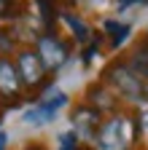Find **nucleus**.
<instances>
[{
  "instance_id": "4",
  "label": "nucleus",
  "mask_w": 148,
  "mask_h": 150,
  "mask_svg": "<svg viewBox=\"0 0 148 150\" xmlns=\"http://www.w3.org/2000/svg\"><path fill=\"white\" fill-rule=\"evenodd\" d=\"M14 67H16L19 81H22V88H27V91H35V94H38V91L51 81L49 72H46L43 64H41V59H38V54H35L32 48H19V51H16Z\"/></svg>"
},
{
  "instance_id": "8",
  "label": "nucleus",
  "mask_w": 148,
  "mask_h": 150,
  "mask_svg": "<svg viewBox=\"0 0 148 150\" xmlns=\"http://www.w3.org/2000/svg\"><path fill=\"white\" fill-rule=\"evenodd\" d=\"M59 22L67 24V30H70V35H73V40H76L78 46H86L92 38H94V30H92V24L86 22L81 13H76V11H67V8L59 11Z\"/></svg>"
},
{
  "instance_id": "11",
  "label": "nucleus",
  "mask_w": 148,
  "mask_h": 150,
  "mask_svg": "<svg viewBox=\"0 0 148 150\" xmlns=\"http://www.w3.org/2000/svg\"><path fill=\"white\" fill-rule=\"evenodd\" d=\"M127 64L132 67V72L137 75L140 81L148 83V40H143V43L135 46V51L129 54V59H127Z\"/></svg>"
},
{
  "instance_id": "1",
  "label": "nucleus",
  "mask_w": 148,
  "mask_h": 150,
  "mask_svg": "<svg viewBox=\"0 0 148 150\" xmlns=\"http://www.w3.org/2000/svg\"><path fill=\"white\" fill-rule=\"evenodd\" d=\"M140 137V123L137 115H127V112H113L110 118H102L94 142V150H132Z\"/></svg>"
},
{
  "instance_id": "7",
  "label": "nucleus",
  "mask_w": 148,
  "mask_h": 150,
  "mask_svg": "<svg viewBox=\"0 0 148 150\" xmlns=\"http://www.w3.org/2000/svg\"><path fill=\"white\" fill-rule=\"evenodd\" d=\"M89 107H94L100 115H105V112H119V97L113 91H110L102 81H97V83H92L89 88H86V99H84Z\"/></svg>"
},
{
  "instance_id": "15",
  "label": "nucleus",
  "mask_w": 148,
  "mask_h": 150,
  "mask_svg": "<svg viewBox=\"0 0 148 150\" xmlns=\"http://www.w3.org/2000/svg\"><path fill=\"white\" fill-rule=\"evenodd\" d=\"M57 150H81V142L73 131H62L57 137Z\"/></svg>"
},
{
  "instance_id": "16",
  "label": "nucleus",
  "mask_w": 148,
  "mask_h": 150,
  "mask_svg": "<svg viewBox=\"0 0 148 150\" xmlns=\"http://www.w3.org/2000/svg\"><path fill=\"white\" fill-rule=\"evenodd\" d=\"M137 123H140V134H148V107L137 115Z\"/></svg>"
},
{
  "instance_id": "21",
  "label": "nucleus",
  "mask_w": 148,
  "mask_h": 150,
  "mask_svg": "<svg viewBox=\"0 0 148 150\" xmlns=\"http://www.w3.org/2000/svg\"><path fill=\"white\" fill-rule=\"evenodd\" d=\"M81 150H94V147H92V145H81Z\"/></svg>"
},
{
  "instance_id": "10",
  "label": "nucleus",
  "mask_w": 148,
  "mask_h": 150,
  "mask_svg": "<svg viewBox=\"0 0 148 150\" xmlns=\"http://www.w3.org/2000/svg\"><path fill=\"white\" fill-rule=\"evenodd\" d=\"M35 8H38V19L43 24V32H54L59 19V0H32Z\"/></svg>"
},
{
  "instance_id": "9",
  "label": "nucleus",
  "mask_w": 148,
  "mask_h": 150,
  "mask_svg": "<svg viewBox=\"0 0 148 150\" xmlns=\"http://www.w3.org/2000/svg\"><path fill=\"white\" fill-rule=\"evenodd\" d=\"M102 35H105L108 46L113 48V51H119L129 40V35H132V24L119 22V19H105V22H102Z\"/></svg>"
},
{
  "instance_id": "13",
  "label": "nucleus",
  "mask_w": 148,
  "mask_h": 150,
  "mask_svg": "<svg viewBox=\"0 0 148 150\" xmlns=\"http://www.w3.org/2000/svg\"><path fill=\"white\" fill-rule=\"evenodd\" d=\"M19 46V32L14 27H0V56H8Z\"/></svg>"
},
{
  "instance_id": "5",
  "label": "nucleus",
  "mask_w": 148,
  "mask_h": 150,
  "mask_svg": "<svg viewBox=\"0 0 148 150\" xmlns=\"http://www.w3.org/2000/svg\"><path fill=\"white\" fill-rule=\"evenodd\" d=\"M100 123H102V115L94 107H89L86 102H81V105H76L70 110V131L78 137L81 145H92L94 142V134H97Z\"/></svg>"
},
{
  "instance_id": "20",
  "label": "nucleus",
  "mask_w": 148,
  "mask_h": 150,
  "mask_svg": "<svg viewBox=\"0 0 148 150\" xmlns=\"http://www.w3.org/2000/svg\"><path fill=\"white\" fill-rule=\"evenodd\" d=\"M24 150H49V147L41 145V142H30V145H24Z\"/></svg>"
},
{
  "instance_id": "12",
  "label": "nucleus",
  "mask_w": 148,
  "mask_h": 150,
  "mask_svg": "<svg viewBox=\"0 0 148 150\" xmlns=\"http://www.w3.org/2000/svg\"><path fill=\"white\" fill-rule=\"evenodd\" d=\"M27 16L22 0H0V22H22Z\"/></svg>"
},
{
  "instance_id": "3",
  "label": "nucleus",
  "mask_w": 148,
  "mask_h": 150,
  "mask_svg": "<svg viewBox=\"0 0 148 150\" xmlns=\"http://www.w3.org/2000/svg\"><path fill=\"white\" fill-rule=\"evenodd\" d=\"M35 54L43 64L46 72H59L67 62H70V43L62 40L57 32H41L35 38Z\"/></svg>"
},
{
  "instance_id": "19",
  "label": "nucleus",
  "mask_w": 148,
  "mask_h": 150,
  "mask_svg": "<svg viewBox=\"0 0 148 150\" xmlns=\"http://www.w3.org/2000/svg\"><path fill=\"white\" fill-rule=\"evenodd\" d=\"M6 147H8V131L0 129V150H6Z\"/></svg>"
},
{
  "instance_id": "22",
  "label": "nucleus",
  "mask_w": 148,
  "mask_h": 150,
  "mask_svg": "<svg viewBox=\"0 0 148 150\" xmlns=\"http://www.w3.org/2000/svg\"><path fill=\"white\" fill-rule=\"evenodd\" d=\"M145 40H148V35H145Z\"/></svg>"
},
{
  "instance_id": "2",
  "label": "nucleus",
  "mask_w": 148,
  "mask_h": 150,
  "mask_svg": "<svg viewBox=\"0 0 148 150\" xmlns=\"http://www.w3.org/2000/svg\"><path fill=\"white\" fill-rule=\"evenodd\" d=\"M102 83L116 94L119 99H127L132 105H145L148 102V83L140 81L127 64V59H113L102 70Z\"/></svg>"
},
{
  "instance_id": "18",
  "label": "nucleus",
  "mask_w": 148,
  "mask_h": 150,
  "mask_svg": "<svg viewBox=\"0 0 148 150\" xmlns=\"http://www.w3.org/2000/svg\"><path fill=\"white\" fill-rule=\"evenodd\" d=\"M76 3H84V6H89V8H97V6L105 3V0H76Z\"/></svg>"
},
{
  "instance_id": "17",
  "label": "nucleus",
  "mask_w": 148,
  "mask_h": 150,
  "mask_svg": "<svg viewBox=\"0 0 148 150\" xmlns=\"http://www.w3.org/2000/svg\"><path fill=\"white\" fill-rule=\"evenodd\" d=\"M148 0H116L119 8H129V6H145Z\"/></svg>"
},
{
  "instance_id": "6",
  "label": "nucleus",
  "mask_w": 148,
  "mask_h": 150,
  "mask_svg": "<svg viewBox=\"0 0 148 150\" xmlns=\"http://www.w3.org/2000/svg\"><path fill=\"white\" fill-rule=\"evenodd\" d=\"M22 81L16 75V67L8 56H0V102L6 105V110H14L22 105Z\"/></svg>"
},
{
  "instance_id": "14",
  "label": "nucleus",
  "mask_w": 148,
  "mask_h": 150,
  "mask_svg": "<svg viewBox=\"0 0 148 150\" xmlns=\"http://www.w3.org/2000/svg\"><path fill=\"white\" fill-rule=\"evenodd\" d=\"M100 43H102V35H94L92 40L84 46V51H81V62H84V67H89L92 62H94V56L100 54Z\"/></svg>"
}]
</instances>
